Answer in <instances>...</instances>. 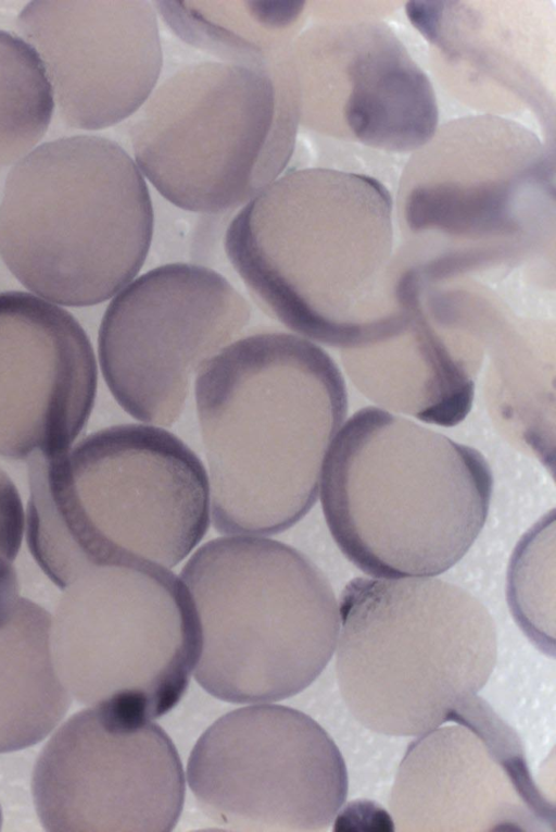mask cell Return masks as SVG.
I'll return each mask as SVG.
<instances>
[{"label": "cell", "instance_id": "22", "mask_svg": "<svg viewBox=\"0 0 556 832\" xmlns=\"http://www.w3.org/2000/svg\"><path fill=\"white\" fill-rule=\"evenodd\" d=\"M24 521L18 492L0 468V622L21 597L14 560L22 544Z\"/></svg>", "mask_w": 556, "mask_h": 832}, {"label": "cell", "instance_id": "3", "mask_svg": "<svg viewBox=\"0 0 556 832\" xmlns=\"http://www.w3.org/2000/svg\"><path fill=\"white\" fill-rule=\"evenodd\" d=\"M320 501L329 532L361 571L379 579L432 576L480 534L493 476L475 448L366 407L336 435Z\"/></svg>", "mask_w": 556, "mask_h": 832}, {"label": "cell", "instance_id": "7", "mask_svg": "<svg viewBox=\"0 0 556 832\" xmlns=\"http://www.w3.org/2000/svg\"><path fill=\"white\" fill-rule=\"evenodd\" d=\"M180 580L199 631L193 675L212 696L279 701L309 686L331 659L339 604L324 573L292 546L219 537L195 550Z\"/></svg>", "mask_w": 556, "mask_h": 832}, {"label": "cell", "instance_id": "16", "mask_svg": "<svg viewBox=\"0 0 556 832\" xmlns=\"http://www.w3.org/2000/svg\"><path fill=\"white\" fill-rule=\"evenodd\" d=\"M63 121L100 129L137 112L162 69L157 17L143 0L33 1L17 18Z\"/></svg>", "mask_w": 556, "mask_h": 832}, {"label": "cell", "instance_id": "23", "mask_svg": "<svg viewBox=\"0 0 556 832\" xmlns=\"http://www.w3.org/2000/svg\"><path fill=\"white\" fill-rule=\"evenodd\" d=\"M0 827H1V810H0Z\"/></svg>", "mask_w": 556, "mask_h": 832}, {"label": "cell", "instance_id": "20", "mask_svg": "<svg viewBox=\"0 0 556 832\" xmlns=\"http://www.w3.org/2000/svg\"><path fill=\"white\" fill-rule=\"evenodd\" d=\"M166 23L188 44L222 61L270 69L287 51L303 2H157Z\"/></svg>", "mask_w": 556, "mask_h": 832}, {"label": "cell", "instance_id": "10", "mask_svg": "<svg viewBox=\"0 0 556 832\" xmlns=\"http://www.w3.org/2000/svg\"><path fill=\"white\" fill-rule=\"evenodd\" d=\"M187 780L202 812L226 831H323L348 795L345 762L330 735L281 705L218 718L195 743Z\"/></svg>", "mask_w": 556, "mask_h": 832}, {"label": "cell", "instance_id": "11", "mask_svg": "<svg viewBox=\"0 0 556 832\" xmlns=\"http://www.w3.org/2000/svg\"><path fill=\"white\" fill-rule=\"evenodd\" d=\"M244 297L219 273L168 263L128 283L108 306L98 338L105 383L136 420L169 426L193 374L249 323Z\"/></svg>", "mask_w": 556, "mask_h": 832}, {"label": "cell", "instance_id": "19", "mask_svg": "<svg viewBox=\"0 0 556 832\" xmlns=\"http://www.w3.org/2000/svg\"><path fill=\"white\" fill-rule=\"evenodd\" d=\"M50 629V613L23 597L0 623V753L39 743L70 708L71 695L53 662Z\"/></svg>", "mask_w": 556, "mask_h": 832}, {"label": "cell", "instance_id": "12", "mask_svg": "<svg viewBox=\"0 0 556 832\" xmlns=\"http://www.w3.org/2000/svg\"><path fill=\"white\" fill-rule=\"evenodd\" d=\"M554 201V150L523 124L489 114L438 126L397 189L399 216L416 236L523 237Z\"/></svg>", "mask_w": 556, "mask_h": 832}, {"label": "cell", "instance_id": "21", "mask_svg": "<svg viewBox=\"0 0 556 832\" xmlns=\"http://www.w3.org/2000/svg\"><path fill=\"white\" fill-rule=\"evenodd\" d=\"M53 108L37 52L22 38L0 30V169L24 158L41 139Z\"/></svg>", "mask_w": 556, "mask_h": 832}, {"label": "cell", "instance_id": "6", "mask_svg": "<svg viewBox=\"0 0 556 832\" xmlns=\"http://www.w3.org/2000/svg\"><path fill=\"white\" fill-rule=\"evenodd\" d=\"M339 611V688L354 718L374 732L419 736L442 725L493 672L494 621L455 584L356 578Z\"/></svg>", "mask_w": 556, "mask_h": 832}, {"label": "cell", "instance_id": "17", "mask_svg": "<svg viewBox=\"0 0 556 832\" xmlns=\"http://www.w3.org/2000/svg\"><path fill=\"white\" fill-rule=\"evenodd\" d=\"M523 3L409 2L406 14L455 97L482 114H534L547 142L554 133V16Z\"/></svg>", "mask_w": 556, "mask_h": 832}, {"label": "cell", "instance_id": "14", "mask_svg": "<svg viewBox=\"0 0 556 832\" xmlns=\"http://www.w3.org/2000/svg\"><path fill=\"white\" fill-rule=\"evenodd\" d=\"M299 113L320 134L387 153L415 152L439 126L432 84L375 18L318 24L276 64Z\"/></svg>", "mask_w": 556, "mask_h": 832}, {"label": "cell", "instance_id": "4", "mask_svg": "<svg viewBox=\"0 0 556 832\" xmlns=\"http://www.w3.org/2000/svg\"><path fill=\"white\" fill-rule=\"evenodd\" d=\"M392 198L371 176L294 170L236 214L226 254L256 299L290 330L350 348L363 332L352 303L366 296L392 250Z\"/></svg>", "mask_w": 556, "mask_h": 832}, {"label": "cell", "instance_id": "13", "mask_svg": "<svg viewBox=\"0 0 556 832\" xmlns=\"http://www.w3.org/2000/svg\"><path fill=\"white\" fill-rule=\"evenodd\" d=\"M33 795L53 832H168L180 817L185 775L156 723L108 706L73 715L41 750Z\"/></svg>", "mask_w": 556, "mask_h": 832}, {"label": "cell", "instance_id": "15", "mask_svg": "<svg viewBox=\"0 0 556 832\" xmlns=\"http://www.w3.org/2000/svg\"><path fill=\"white\" fill-rule=\"evenodd\" d=\"M414 741L390 808L401 831L539 830L554 825L516 733L479 696Z\"/></svg>", "mask_w": 556, "mask_h": 832}, {"label": "cell", "instance_id": "5", "mask_svg": "<svg viewBox=\"0 0 556 832\" xmlns=\"http://www.w3.org/2000/svg\"><path fill=\"white\" fill-rule=\"evenodd\" d=\"M153 208L131 157L115 141L73 136L31 150L11 170L0 204V254L41 298L70 307L108 300L149 252Z\"/></svg>", "mask_w": 556, "mask_h": 832}, {"label": "cell", "instance_id": "8", "mask_svg": "<svg viewBox=\"0 0 556 832\" xmlns=\"http://www.w3.org/2000/svg\"><path fill=\"white\" fill-rule=\"evenodd\" d=\"M299 113L273 67L201 61L150 95L130 127L140 171L178 208L222 213L279 177Z\"/></svg>", "mask_w": 556, "mask_h": 832}, {"label": "cell", "instance_id": "1", "mask_svg": "<svg viewBox=\"0 0 556 832\" xmlns=\"http://www.w3.org/2000/svg\"><path fill=\"white\" fill-rule=\"evenodd\" d=\"M194 389L216 531L269 536L293 526L316 502L345 420L336 362L302 337L254 334L207 360Z\"/></svg>", "mask_w": 556, "mask_h": 832}, {"label": "cell", "instance_id": "18", "mask_svg": "<svg viewBox=\"0 0 556 832\" xmlns=\"http://www.w3.org/2000/svg\"><path fill=\"white\" fill-rule=\"evenodd\" d=\"M97 382L91 343L70 312L28 293H0L1 456L67 450L88 421Z\"/></svg>", "mask_w": 556, "mask_h": 832}, {"label": "cell", "instance_id": "9", "mask_svg": "<svg viewBox=\"0 0 556 832\" xmlns=\"http://www.w3.org/2000/svg\"><path fill=\"white\" fill-rule=\"evenodd\" d=\"M50 645L56 673L76 700L151 720L186 692L199 631L180 578L128 560L94 567L64 588Z\"/></svg>", "mask_w": 556, "mask_h": 832}, {"label": "cell", "instance_id": "2", "mask_svg": "<svg viewBox=\"0 0 556 832\" xmlns=\"http://www.w3.org/2000/svg\"><path fill=\"white\" fill-rule=\"evenodd\" d=\"M27 462V544L62 589L103 564L146 560L174 568L208 529L207 472L160 426L106 427Z\"/></svg>", "mask_w": 556, "mask_h": 832}]
</instances>
